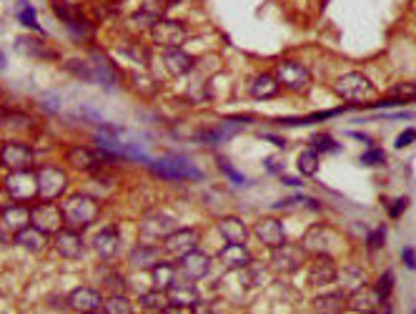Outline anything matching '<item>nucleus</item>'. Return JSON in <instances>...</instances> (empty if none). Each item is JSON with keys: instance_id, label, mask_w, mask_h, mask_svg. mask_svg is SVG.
<instances>
[{"instance_id": "de8ad7c7", "label": "nucleus", "mask_w": 416, "mask_h": 314, "mask_svg": "<svg viewBox=\"0 0 416 314\" xmlns=\"http://www.w3.org/2000/svg\"><path fill=\"white\" fill-rule=\"evenodd\" d=\"M406 206H409V199H404V197H401V199H399V201L392 206V211H389V214H392V219H399V216L404 214V209H406Z\"/></svg>"}, {"instance_id": "f8f14e48", "label": "nucleus", "mask_w": 416, "mask_h": 314, "mask_svg": "<svg viewBox=\"0 0 416 314\" xmlns=\"http://www.w3.org/2000/svg\"><path fill=\"white\" fill-rule=\"evenodd\" d=\"M0 164L8 169V171H28L33 166V148L25 146V143H3L0 148Z\"/></svg>"}, {"instance_id": "4468645a", "label": "nucleus", "mask_w": 416, "mask_h": 314, "mask_svg": "<svg viewBox=\"0 0 416 314\" xmlns=\"http://www.w3.org/2000/svg\"><path fill=\"white\" fill-rule=\"evenodd\" d=\"M253 234L261 244H266L269 249H278L281 244H286V231H283V224L274 216H263L258 219L256 227H253Z\"/></svg>"}, {"instance_id": "dca6fc26", "label": "nucleus", "mask_w": 416, "mask_h": 314, "mask_svg": "<svg viewBox=\"0 0 416 314\" xmlns=\"http://www.w3.org/2000/svg\"><path fill=\"white\" fill-rule=\"evenodd\" d=\"M386 307V299H381L376 294V290H369L366 284L359 287L356 292H351L349 297V309L359 314H381V309Z\"/></svg>"}, {"instance_id": "4be33fe9", "label": "nucleus", "mask_w": 416, "mask_h": 314, "mask_svg": "<svg viewBox=\"0 0 416 314\" xmlns=\"http://www.w3.org/2000/svg\"><path fill=\"white\" fill-rule=\"evenodd\" d=\"M221 264L226 269H246L251 266V252L246 249V244H226V247L218 252Z\"/></svg>"}, {"instance_id": "5fc2aeb1", "label": "nucleus", "mask_w": 416, "mask_h": 314, "mask_svg": "<svg viewBox=\"0 0 416 314\" xmlns=\"http://www.w3.org/2000/svg\"><path fill=\"white\" fill-rule=\"evenodd\" d=\"M6 66V58H3V53H0V68Z\"/></svg>"}, {"instance_id": "58836bf2", "label": "nucleus", "mask_w": 416, "mask_h": 314, "mask_svg": "<svg viewBox=\"0 0 416 314\" xmlns=\"http://www.w3.org/2000/svg\"><path fill=\"white\" fill-rule=\"evenodd\" d=\"M311 148L316 154H336L339 151V143L331 138L329 134H316L311 138Z\"/></svg>"}, {"instance_id": "7ed1b4c3", "label": "nucleus", "mask_w": 416, "mask_h": 314, "mask_svg": "<svg viewBox=\"0 0 416 314\" xmlns=\"http://www.w3.org/2000/svg\"><path fill=\"white\" fill-rule=\"evenodd\" d=\"M68 68H70L73 73H78L83 80L101 83V86H113L118 78L116 66H113L105 56H101V53H93L91 58H80V61L68 63Z\"/></svg>"}, {"instance_id": "9d476101", "label": "nucleus", "mask_w": 416, "mask_h": 314, "mask_svg": "<svg viewBox=\"0 0 416 314\" xmlns=\"http://www.w3.org/2000/svg\"><path fill=\"white\" fill-rule=\"evenodd\" d=\"M66 186H68V179L61 169L45 166L38 171V197L43 199V201H55L58 197H63V194H66Z\"/></svg>"}, {"instance_id": "0eeeda50", "label": "nucleus", "mask_w": 416, "mask_h": 314, "mask_svg": "<svg viewBox=\"0 0 416 314\" xmlns=\"http://www.w3.org/2000/svg\"><path fill=\"white\" fill-rule=\"evenodd\" d=\"M31 224L40 229L43 234H58L66 222H63V211L55 201H40L31 209Z\"/></svg>"}, {"instance_id": "a878e982", "label": "nucleus", "mask_w": 416, "mask_h": 314, "mask_svg": "<svg viewBox=\"0 0 416 314\" xmlns=\"http://www.w3.org/2000/svg\"><path fill=\"white\" fill-rule=\"evenodd\" d=\"M101 156L96 154V151H91V148L86 146H73L68 148V164L73 169H78V171H96V169L101 166Z\"/></svg>"}, {"instance_id": "e433bc0d", "label": "nucleus", "mask_w": 416, "mask_h": 314, "mask_svg": "<svg viewBox=\"0 0 416 314\" xmlns=\"http://www.w3.org/2000/svg\"><path fill=\"white\" fill-rule=\"evenodd\" d=\"M336 282H341L349 292H356L359 287H364V271L356 269V266H351V269H346V271L339 274Z\"/></svg>"}, {"instance_id": "1a4fd4ad", "label": "nucleus", "mask_w": 416, "mask_h": 314, "mask_svg": "<svg viewBox=\"0 0 416 314\" xmlns=\"http://www.w3.org/2000/svg\"><path fill=\"white\" fill-rule=\"evenodd\" d=\"M276 78L288 91H306L311 83V73L306 66H301L296 61H281L276 66Z\"/></svg>"}, {"instance_id": "412c9836", "label": "nucleus", "mask_w": 416, "mask_h": 314, "mask_svg": "<svg viewBox=\"0 0 416 314\" xmlns=\"http://www.w3.org/2000/svg\"><path fill=\"white\" fill-rule=\"evenodd\" d=\"M31 224V209L25 206V204H13V206H8V209L0 211V227H3V231H8V234H18L20 229H25Z\"/></svg>"}, {"instance_id": "72a5a7b5", "label": "nucleus", "mask_w": 416, "mask_h": 314, "mask_svg": "<svg viewBox=\"0 0 416 314\" xmlns=\"http://www.w3.org/2000/svg\"><path fill=\"white\" fill-rule=\"evenodd\" d=\"M105 314H133V304H131L128 297L123 294H113L105 299Z\"/></svg>"}, {"instance_id": "5701e85b", "label": "nucleus", "mask_w": 416, "mask_h": 314, "mask_svg": "<svg viewBox=\"0 0 416 314\" xmlns=\"http://www.w3.org/2000/svg\"><path fill=\"white\" fill-rule=\"evenodd\" d=\"M93 249L98 252V257L103 259H113L121 249V236H118L116 227H105L101 229L98 234L93 236Z\"/></svg>"}, {"instance_id": "bb28decb", "label": "nucleus", "mask_w": 416, "mask_h": 314, "mask_svg": "<svg viewBox=\"0 0 416 314\" xmlns=\"http://www.w3.org/2000/svg\"><path fill=\"white\" fill-rule=\"evenodd\" d=\"M163 66L168 73L178 78V76H186L193 68V58L181 48H168L163 50Z\"/></svg>"}, {"instance_id": "13d9d810", "label": "nucleus", "mask_w": 416, "mask_h": 314, "mask_svg": "<svg viewBox=\"0 0 416 314\" xmlns=\"http://www.w3.org/2000/svg\"><path fill=\"white\" fill-rule=\"evenodd\" d=\"M93 314H98V312H93Z\"/></svg>"}, {"instance_id": "9b49d317", "label": "nucleus", "mask_w": 416, "mask_h": 314, "mask_svg": "<svg viewBox=\"0 0 416 314\" xmlns=\"http://www.w3.org/2000/svg\"><path fill=\"white\" fill-rule=\"evenodd\" d=\"M198 247V231L196 229H176L163 239V254L171 259H181Z\"/></svg>"}, {"instance_id": "7c9ffc66", "label": "nucleus", "mask_w": 416, "mask_h": 314, "mask_svg": "<svg viewBox=\"0 0 416 314\" xmlns=\"http://www.w3.org/2000/svg\"><path fill=\"white\" fill-rule=\"evenodd\" d=\"M158 257H161L158 249H156L154 244L143 241V244H138V247L131 252V264H133L135 269H154V266L158 264Z\"/></svg>"}, {"instance_id": "c756f323", "label": "nucleus", "mask_w": 416, "mask_h": 314, "mask_svg": "<svg viewBox=\"0 0 416 314\" xmlns=\"http://www.w3.org/2000/svg\"><path fill=\"white\" fill-rule=\"evenodd\" d=\"M313 307L318 314H343V309H349V299L343 292H329V294L316 297Z\"/></svg>"}, {"instance_id": "cd10ccee", "label": "nucleus", "mask_w": 416, "mask_h": 314, "mask_svg": "<svg viewBox=\"0 0 416 314\" xmlns=\"http://www.w3.org/2000/svg\"><path fill=\"white\" fill-rule=\"evenodd\" d=\"M278 91H281V83H278V78H276L274 73L256 76V78H253V83H251V96L256 101L276 99V96H278Z\"/></svg>"}, {"instance_id": "49530a36", "label": "nucleus", "mask_w": 416, "mask_h": 314, "mask_svg": "<svg viewBox=\"0 0 416 314\" xmlns=\"http://www.w3.org/2000/svg\"><path fill=\"white\" fill-rule=\"evenodd\" d=\"M218 166L223 169V173H228V176H231L233 184H244V176H241V173L236 171V169H233V166H228V164H226V161H223V159L218 161Z\"/></svg>"}, {"instance_id": "20e7f679", "label": "nucleus", "mask_w": 416, "mask_h": 314, "mask_svg": "<svg viewBox=\"0 0 416 314\" xmlns=\"http://www.w3.org/2000/svg\"><path fill=\"white\" fill-rule=\"evenodd\" d=\"M148 169L161 176V179H168V181H201V169H196L191 164L188 159L184 156H163L158 161H151Z\"/></svg>"}, {"instance_id": "6ab92c4d", "label": "nucleus", "mask_w": 416, "mask_h": 314, "mask_svg": "<svg viewBox=\"0 0 416 314\" xmlns=\"http://www.w3.org/2000/svg\"><path fill=\"white\" fill-rule=\"evenodd\" d=\"M176 229H178L176 219H173L171 214H158V211L148 214L141 222V234L148 236V239H165V236L171 234V231H176Z\"/></svg>"}, {"instance_id": "3c124183", "label": "nucleus", "mask_w": 416, "mask_h": 314, "mask_svg": "<svg viewBox=\"0 0 416 314\" xmlns=\"http://www.w3.org/2000/svg\"><path fill=\"white\" fill-rule=\"evenodd\" d=\"M163 314H191V309L188 307H176V304H168Z\"/></svg>"}, {"instance_id": "c85d7f7f", "label": "nucleus", "mask_w": 416, "mask_h": 314, "mask_svg": "<svg viewBox=\"0 0 416 314\" xmlns=\"http://www.w3.org/2000/svg\"><path fill=\"white\" fill-rule=\"evenodd\" d=\"M15 244L28 252H43L45 244H48V234H43L40 229H36L33 224H28L25 229H20L18 234H15Z\"/></svg>"}, {"instance_id": "aec40b11", "label": "nucleus", "mask_w": 416, "mask_h": 314, "mask_svg": "<svg viewBox=\"0 0 416 314\" xmlns=\"http://www.w3.org/2000/svg\"><path fill=\"white\" fill-rule=\"evenodd\" d=\"M165 294H168V299H171V304H176V307H196L198 302H201V297H198V290H196V282H188V279H176V282L165 290Z\"/></svg>"}, {"instance_id": "f03ea898", "label": "nucleus", "mask_w": 416, "mask_h": 314, "mask_svg": "<svg viewBox=\"0 0 416 314\" xmlns=\"http://www.w3.org/2000/svg\"><path fill=\"white\" fill-rule=\"evenodd\" d=\"M334 91L349 106H371L376 99V88L364 73H343L334 83Z\"/></svg>"}, {"instance_id": "a18cd8bd", "label": "nucleus", "mask_w": 416, "mask_h": 314, "mask_svg": "<svg viewBox=\"0 0 416 314\" xmlns=\"http://www.w3.org/2000/svg\"><path fill=\"white\" fill-rule=\"evenodd\" d=\"M384 234H386L384 229H376V231H373V234L366 239V244H369V249H371V252H373V249H381V247H384Z\"/></svg>"}, {"instance_id": "37998d69", "label": "nucleus", "mask_w": 416, "mask_h": 314, "mask_svg": "<svg viewBox=\"0 0 416 314\" xmlns=\"http://www.w3.org/2000/svg\"><path fill=\"white\" fill-rule=\"evenodd\" d=\"M362 161L366 166H379V164H384V151L381 148H371V151H366L362 156Z\"/></svg>"}, {"instance_id": "8fccbe9b", "label": "nucleus", "mask_w": 416, "mask_h": 314, "mask_svg": "<svg viewBox=\"0 0 416 314\" xmlns=\"http://www.w3.org/2000/svg\"><path fill=\"white\" fill-rule=\"evenodd\" d=\"M404 264L409 266V269H414V266H416V252L411 247L404 249Z\"/></svg>"}, {"instance_id": "f3484780", "label": "nucleus", "mask_w": 416, "mask_h": 314, "mask_svg": "<svg viewBox=\"0 0 416 314\" xmlns=\"http://www.w3.org/2000/svg\"><path fill=\"white\" fill-rule=\"evenodd\" d=\"M53 247L63 259H80L86 252V244L80 239V234L75 229H61L58 234H53Z\"/></svg>"}, {"instance_id": "bf43d9fd", "label": "nucleus", "mask_w": 416, "mask_h": 314, "mask_svg": "<svg viewBox=\"0 0 416 314\" xmlns=\"http://www.w3.org/2000/svg\"><path fill=\"white\" fill-rule=\"evenodd\" d=\"M414 314H416V309H414Z\"/></svg>"}, {"instance_id": "09e8293b", "label": "nucleus", "mask_w": 416, "mask_h": 314, "mask_svg": "<svg viewBox=\"0 0 416 314\" xmlns=\"http://www.w3.org/2000/svg\"><path fill=\"white\" fill-rule=\"evenodd\" d=\"M258 277H261V271H244V274H241V284H244V287H253V284L258 282Z\"/></svg>"}, {"instance_id": "2eb2a0df", "label": "nucleus", "mask_w": 416, "mask_h": 314, "mask_svg": "<svg viewBox=\"0 0 416 314\" xmlns=\"http://www.w3.org/2000/svg\"><path fill=\"white\" fill-rule=\"evenodd\" d=\"M105 299L101 297L98 290H93V287H78V290L70 292V297H68V307L75 309V312L80 314H93L98 312V309H103Z\"/></svg>"}, {"instance_id": "f704fd0d", "label": "nucleus", "mask_w": 416, "mask_h": 314, "mask_svg": "<svg viewBox=\"0 0 416 314\" xmlns=\"http://www.w3.org/2000/svg\"><path fill=\"white\" fill-rule=\"evenodd\" d=\"M15 48L20 50V53H28L31 58H40V56H48V48H45L38 38H20L18 43H15Z\"/></svg>"}, {"instance_id": "6e6552de", "label": "nucleus", "mask_w": 416, "mask_h": 314, "mask_svg": "<svg viewBox=\"0 0 416 314\" xmlns=\"http://www.w3.org/2000/svg\"><path fill=\"white\" fill-rule=\"evenodd\" d=\"M306 249L301 247V244H291V241H286V244H281L278 249H274V254H271V266H274L276 271H281V274H294V271H299L301 266L306 264Z\"/></svg>"}, {"instance_id": "b1692460", "label": "nucleus", "mask_w": 416, "mask_h": 314, "mask_svg": "<svg viewBox=\"0 0 416 314\" xmlns=\"http://www.w3.org/2000/svg\"><path fill=\"white\" fill-rule=\"evenodd\" d=\"M329 244H331V231L324 224H313L309 227V231L304 234V244L301 247L311 254H329Z\"/></svg>"}, {"instance_id": "473e14b6", "label": "nucleus", "mask_w": 416, "mask_h": 314, "mask_svg": "<svg viewBox=\"0 0 416 314\" xmlns=\"http://www.w3.org/2000/svg\"><path fill=\"white\" fill-rule=\"evenodd\" d=\"M168 304H171V299H168V294L161 290H154V292H148V294L141 297V307L146 309L148 314H163Z\"/></svg>"}, {"instance_id": "052dcab7", "label": "nucleus", "mask_w": 416, "mask_h": 314, "mask_svg": "<svg viewBox=\"0 0 416 314\" xmlns=\"http://www.w3.org/2000/svg\"><path fill=\"white\" fill-rule=\"evenodd\" d=\"M0 148H3V146H0Z\"/></svg>"}, {"instance_id": "ddd939ff", "label": "nucleus", "mask_w": 416, "mask_h": 314, "mask_svg": "<svg viewBox=\"0 0 416 314\" xmlns=\"http://www.w3.org/2000/svg\"><path fill=\"white\" fill-rule=\"evenodd\" d=\"M339 277V269L334 264L331 254H316L311 264H309V284L311 287H329Z\"/></svg>"}, {"instance_id": "4c0bfd02", "label": "nucleus", "mask_w": 416, "mask_h": 314, "mask_svg": "<svg viewBox=\"0 0 416 314\" xmlns=\"http://www.w3.org/2000/svg\"><path fill=\"white\" fill-rule=\"evenodd\" d=\"M339 113H343V108H334V111L311 113V116H306V118H296V121H291V118H283L281 124H286V126H306V124H318V121H326V118H331V116H339Z\"/></svg>"}, {"instance_id": "f257e3e1", "label": "nucleus", "mask_w": 416, "mask_h": 314, "mask_svg": "<svg viewBox=\"0 0 416 314\" xmlns=\"http://www.w3.org/2000/svg\"><path fill=\"white\" fill-rule=\"evenodd\" d=\"M63 211V222L68 229H86L88 224H93L101 216V204L93 197L86 194H73V197H66L61 204Z\"/></svg>"}, {"instance_id": "423d86ee", "label": "nucleus", "mask_w": 416, "mask_h": 314, "mask_svg": "<svg viewBox=\"0 0 416 314\" xmlns=\"http://www.w3.org/2000/svg\"><path fill=\"white\" fill-rule=\"evenodd\" d=\"M6 191L8 197L15 204H28L38 197V173L28 171H13L6 179Z\"/></svg>"}, {"instance_id": "864d4df0", "label": "nucleus", "mask_w": 416, "mask_h": 314, "mask_svg": "<svg viewBox=\"0 0 416 314\" xmlns=\"http://www.w3.org/2000/svg\"><path fill=\"white\" fill-rule=\"evenodd\" d=\"M110 279H116V274H110ZM103 284H108V279H103ZM110 284H113L116 290H123V284H116V282H110Z\"/></svg>"}, {"instance_id": "79ce46f5", "label": "nucleus", "mask_w": 416, "mask_h": 314, "mask_svg": "<svg viewBox=\"0 0 416 314\" xmlns=\"http://www.w3.org/2000/svg\"><path fill=\"white\" fill-rule=\"evenodd\" d=\"M389 96L409 104V101H416V86L414 83H399V86H394L392 91H389Z\"/></svg>"}, {"instance_id": "4d7b16f0", "label": "nucleus", "mask_w": 416, "mask_h": 314, "mask_svg": "<svg viewBox=\"0 0 416 314\" xmlns=\"http://www.w3.org/2000/svg\"><path fill=\"white\" fill-rule=\"evenodd\" d=\"M414 86H416V80H414Z\"/></svg>"}, {"instance_id": "ea45409f", "label": "nucleus", "mask_w": 416, "mask_h": 314, "mask_svg": "<svg viewBox=\"0 0 416 314\" xmlns=\"http://www.w3.org/2000/svg\"><path fill=\"white\" fill-rule=\"evenodd\" d=\"M18 20L23 25H28V28H40V25H38V20H36V8L31 6V3H28V0H20L18 3Z\"/></svg>"}, {"instance_id": "a211bd4d", "label": "nucleus", "mask_w": 416, "mask_h": 314, "mask_svg": "<svg viewBox=\"0 0 416 314\" xmlns=\"http://www.w3.org/2000/svg\"><path fill=\"white\" fill-rule=\"evenodd\" d=\"M178 269H181L184 279H188V282H198V279L206 277L208 269H211V259H208L206 254L198 252V249H193V252H188L186 257L178 259Z\"/></svg>"}, {"instance_id": "c03bdc74", "label": "nucleus", "mask_w": 416, "mask_h": 314, "mask_svg": "<svg viewBox=\"0 0 416 314\" xmlns=\"http://www.w3.org/2000/svg\"><path fill=\"white\" fill-rule=\"evenodd\" d=\"M414 141H416V129H406V131H401V136L396 138V143H394V146L404 148V146H409V143H414Z\"/></svg>"}, {"instance_id": "c9c22d12", "label": "nucleus", "mask_w": 416, "mask_h": 314, "mask_svg": "<svg viewBox=\"0 0 416 314\" xmlns=\"http://www.w3.org/2000/svg\"><path fill=\"white\" fill-rule=\"evenodd\" d=\"M299 171L304 176H313L318 171V154L313 148H304L299 154Z\"/></svg>"}, {"instance_id": "39448f33", "label": "nucleus", "mask_w": 416, "mask_h": 314, "mask_svg": "<svg viewBox=\"0 0 416 314\" xmlns=\"http://www.w3.org/2000/svg\"><path fill=\"white\" fill-rule=\"evenodd\" d=\"M151 41L156 45H161L163 50L168 48H181L188 41V28L181 20L173 18H158L151 25Z\"/></svg>"}, {"instance_id": "603ef678", "label": "nucleus", "mask_w": 416, "mask_h": 314, "mask_svg": "<svg viewBox=\"0 0 416 314\" xmlns=\"http://www.w3.org/2000/svg\"><path fill=\"white\" fill-rule=\"evenodd\" d=\"M283 184H291V186H301L299 179H294V176H283Z\"/></svg>"}, {"instance_id": "a19ab883", "label": "nucleus", "mask_w": 416, "mask_h": 314, "mask_svg": "<svg viewBox=\"0 0 416 314\" xmlns=\"http://www.w3.org/2000/svg\"><path fill=\"white\" fill-rule=\"evenodd\" d=\"M394 284H396V277H394V271L389 269V271H384V274H381L373 290H376V294H379L381 299H389V294L394 292Z\"/></svg>"}, {"instance_id": "393cba45", "label": "nucleus", "mask_w": 416, "mask_h": 314, "mask_svg": "<svg viewBox=\"0 0 416 314\" xmlns=\"http://www.w3.org/2000/svg\"><path fill=\"white\" fill-rule=\"evenodd\" d=\"M218 231L226 239V244H246L248 241V229L239 216H223L218 219Z\"/></svg>"}, {"instance_id": "2f4dec72", "label": "nucleus", "mask_w": 416, "mask_h": 314, "mask_svg": "<svg viewBox=\"0 0 416 314\" xmlns=\"http://www.w3.org/2000/svg\"><path fill=\"white\" fill-rule=\"evenodd\" d=\"M151 277H154V287H156V290L165 292L178 279V269L171 264V262H158V264L151 269Z\"/></svg>"}, {"instance_id": "6e6d98bb", "label": "nucleus", "mask_w": 416, "mask_h": 314, "mask_svg": "<svg viewBox=\"0 0 416 314\" xmlns=\"http://www.w3.org/2000/svg\"><path fill=\"white\" fill-rule=\"evenodd\" d=\"M163 3H178V0H163Z\"/></svg>"}]
</instances>
